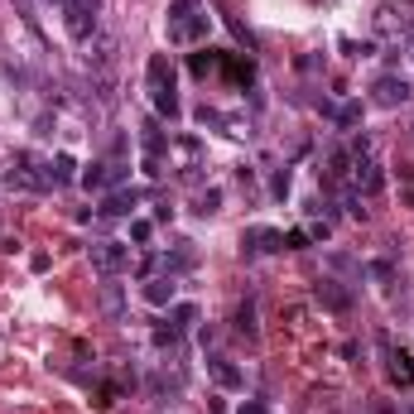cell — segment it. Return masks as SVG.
Segmentation results:
<instances>
[{"label":"cell","instance_id":"cell-17","mask_svg":"<svg viewBox=\"0 0 414 414\" xmlns=\"http://www.w3.org/2000/svg\"><path fill=\"white\" fill-rule=\"evenodd\" d=\"M217 207H222V193H217V188H207L203 198H198V212H203V217H212Z\"/></svg>","mask_w":414,"mask_h":414},{"label":"cell","instance_id":"cell-4","mask_svg":"<svg viewBox=\"0 0 414 414\" xmlns=\"http://www.w3.org/2000/svg\"><path fill=\"white\" fill-rule=\"evenodd\" d=\"M145 78H150V92H154V97H159V92H174V68H169V58H164V53H154V58H150Z\"/></svg>","mask_w":414,"mask_h":414},{"label":"cell","instance_id":"cell-12","mask_svg":"<svg viewBox=\"0 0 414 414\" xmlns=\"http://www.w3.org/2000/svg\"><path fill=\"white\" fill-rule=\"evenodd\" d=\"M145 299H150V304H159V309H164V304H174V280H150V285H145Z\"/></svg>","mask_w":414,"mask_h":414},{"label":"cell","instance_id":"cell-10","mask_svg":"<svg viewBox=\"0 0 414 414\" xmlns=\"http://www.w3.org/2000/svg\"><path fill=\"white\" fill-rule=\"evenodd\" d=\"M323 111H327V116H332L342 130H352V125L361 120V102H347V106H327V102H323Z\"/></svg>","mask_w":414,"mask_h":414},{"label":"cell","instance_id":"cell-2","mask_svg":"<svg viewBox=\"0 0 414 414\" xmlns=\"http://www.w3.org/2000/svg\"><path fill=\"white\" fill-rule=\"evenodd\" d=\"M381 352H386V361H390V381L410 390V386H414V357H410V352H395L390 337H381Z\"/></svg>","mask_w":414,"mask_h":414},{"label":"cell","instance_id":"cell-19","mask_svg":"<svg viewBox=\"0 0 414 414\" xmlns=\"http://www.w3.org/2000/svg\"><path fill=\"white\" fill-rule=\"evenodd\" d=\"M304 246H309V231H289L285 236V251H304Z\"/></svg>","mask_w":414,"mask_h":414},{"label":"cell","instance_id":"cell-8","mask_svg":"<svg viewBox=\"0 0 414 414\" xmlns=\"http://www.w3.org/2000/svg\"><path fill=\"white\" fill-rule=\"evenodd\" d=\"M313 294H318V304H327V309H337V313L352 309V294H347V289H337V280H318V289H313Z\"/></svg>","mask_w":414,"mask_h":414},{"label":"cell","instance_id":"cell-1","mask_svg":"<svg viewBox=\"0 0 414 414\" xmlns=\"http://www.w3.org/2000/svg\"><path fill=\"white\" fill-rule=\"evenodd\" d=\"M92 265H97L102 275L130 270V246H120V241H97V246H92Z\"/></svg>","mask_w":414,"mask_h":414},{"label":"cell","instance_id":"cell-21","mask_svg":"<svg viewBox=\"0 0 414 414\" xmlns=\"http://www.w3.org/2000/svg\"><path fill=\"white\" fill-rule=\"evenodd\" d=\"M29 270H34V275H44V270H48V255H44V251H34V255H29Z\"/></svg>","mask_w":414,"mask_h":414},{"label":"cell","instance_id":"cell-11","mask_svg":"<svg viewBox=\"0 0 414 414\" xmlns=\"http://www.w3.org/2000/svg\"><path fill=\"white\" fill-rule=\"evenodd\" d=\"M164 323H169V327H174V332H179V337H183V332H188V327H193V323H198V309H193V304H179V309L169 313V318H164Z\"/></svg>","mask_w":414,"mask_h":414},{"label":"cell","instance_id":"cell-7","mask_svg":"<svg viewBox=\"0 0 414 414\" xmlns=\"http://www.w3.org/2000/svg\"><path fill=\"white\" fill-rule=\"evenodd\" d=\"M241 246H246V251H285V236L270 231V226H251V231L241 236Z\"/></svg>","mask_w":414,"mask_h":414},{"label":"cell","instance_id":"cell-5","mask_svg":"<svg viewBox=\"0 0 414 414\" xmlns=\"http://www.w3.org/2000/svg\"><path fill=\"white\" fill-rule=\"evenodd\" d=\"M357 188H361V198H376V193L386 188V174H381V164H371V159H357Z\"/></svg>","mask_w":414,"mask_h":414},{"label":"cell","instance_id":"cell-13","mask_svg":"<svg viewBox=\"0 0 414 414\" xmlns=\"http://www.w3.org/2000/svg\"><path fill=\"white\" fill-rule=\"evenodd\" d=\"M73 169H78V164H73V154H53V159H48L53 183H68V179H73Z\"/></svg>","mask_w":414,"mask_h":414},{"label":"cell","instance_id":"cell-20","mask_svg":"<svg viewBox=\"0 0 414 414\" xmlns=\"http://www.w3.org/2000/svg\"><path fill=\"white\" fill-rule=\"evenodd\" d=\"M111 48H116L111 39H97V53H92V58H97V63H111Z\"/></svg>","mask_w":414,"mask_h":414},{"label":"cell","instance_id":"cell-16","mask_svg":"<svg viewBox=\"0 0 414 414\" xmlns=\"http://www.w3.org/2000/svg\"><path fill=\"white\" fill-rule=\"evenodd\" d=\"M150 236H154V226H150L145 217H135V222H130V241H140V246H145Z\"/></svg>","mask_w":414,"mask_h":414},{"label":"cell","instance_id":"cell-3","mask_svg":"<svg viewBox=\"0 0 414 414\" xmlns=\"http://www.w3.org/2000/svg\"><path fill=\"white\" fill-rule=\"evenodd\" d=\"M371 92H376V106H405L410 102V82L405 78H381Z\"/></svg>","mask_w":414,"mask_h":414},{"label":"cell","instance_id":"cell-15","mask_svg":"<svg viewBox=\"0 0 414 414\" xmlns=\"http://www.w3.org/2000/svg\"><path fill=\"white\" fill-rule=\"evenodd\" d=\"M154 106H159V116H169V120L179 116V97H174V92H159V97H154Z\"/></svg>","mask_w":414,"mask_h":414},{"label":"cell","instance_id":"cell-18","mask_svg":"<svg viewBox=\"0 0 414 414\" xmlns=\"http://www.w3.org/2000/svg\"><path fill=\"white\" fill-rule=\"evenodd\" d=\"M342 53H347V58H366V53H376V48H371V44H357V39H342Z\"/></svg>","mask_w":414,"mask_h":414},{"label":"cell","instance_id":"cell-9","mask_svg":"<svg viewBox=\"0 0 414 414\" xmlns=\"http://www.w3.org/2000/svg\"><path fill=\"white\" fill-rule=\"evenodd\" d=\"M135 203H140V193H135V188H130V193H111V198L102 203V212H106V217H130Z\"/></svg>","mask_w":414,"mask_h":414},{"label":"cell","instance_id":"cell-22","mask_svg":"<svg viewBox=\"0 0 414 414\" xmlns=\"http://www.w3.org/2000/svg\"><path fill=\"white\" fill-rule=\"evenodd\" d=\"M212 63H217V58H212V53H198V58H193V73H198V78H203L207 68H212Z\"/></svg>","mask_w":414,"mask_h":414},{"label":"cell","instance_id":"cell-14","mask_svg":"<svg viewBox=\"0 0 414 414\" xmlns=\"http://www.w3.org/2000/svg\"><path fill=\"white\" fill-rule=\"evenodd\" d=\"M236 332H246V337H255V304L246 299L241 309H236Z\"/></svg>","mask_w":414,"mask_h":414},{"label":"cell","instance_id":"cell-6","mask_svg":"<svg viewBox=\"0 0 414 414\" xmlns=\"http://www.w3.org/2000/svg\"><path fill=\"white\" fill-rule=\"evenodd\" d=\"M207 371H212V381H217L222 390H241V386H246V376H241L226 357H207Z\"/></svg>","mask_w":414,"mask_h":414}]
</instances>
